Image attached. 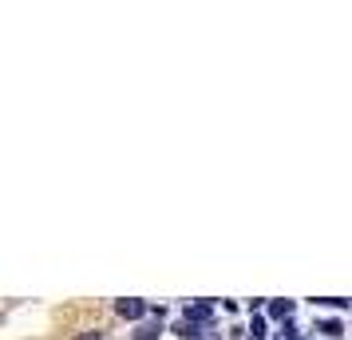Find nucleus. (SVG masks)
Segmentation results:
<instances>
[{"instance_id":"obj_1","label":"nucleus","mask_w":352,"mask_h":340,"mask_svg":"<svg viewBox=\"0 0 352 340\" xmlns=\"http://www.w3.org/2000/svg\"><path fill=\"white\" fill-rule=\"evenodd\" d=\"M115 313L123 317V321H139L146 313V301H139V297H123V301H115Z\"/></svg>"},{"instance_id":"obj_2","label":"nucleus","mask_w":352,"mask_h":340,"mask_svg":"<svg viewBox=\"0 0 352 340\" xmlns=\"http://www.w3.org/2000/svg\"><path fill=\"white\" fill-rule=\"evenodd\" d=\"M270 317H277V321H289V317H293V301H273V305H270Z\"/></svg>"},{"instance_id":"obj_3","label":"nucleus","mask_w":352,"mask_h":340,"mask_svg":"<svg viewBox=\"0 0 352 340\" xmlns=\"http://www.w3.org/2000/svg\"><path fill=\"white\" fill-rule=\"evenodd\" d=\"M186 321H190V324L210 321V305H194V308H186Z\"/></svg>"},{"instance_id":"obj_4","label":"nucleus","mask_w":352,"mask_h":340,"mask_svg":"<svg viewBox=\"0 0 352 340\" xmlns=\"http://www.w3.org/2000/svg\"><path fill=\"white\" fill-rule=\"evenodd\" d=\"M320 332H324V337H340V332H344V328H340V321H324V324H320Z\"/></svg>"},{"instance_id":"obj_5","label":"nucleus","mask_w":352,"mask_h":340,"mask_svg":"<svg viewBox=\"0 0 352 340\" xmlns=\"http://www.w3.org/2000/svg\"><path fill=\"white\" fill-rule=\"evenodd\" d=\"M250 337H254V340L265 337V321H261V317H254V324H250Z\"/></svg>"},{"instance_id":"obj_6","label":"nucleus","mask_w":352,"mask_h":340,"mask_svg":"<svg viewBox=\"0 0 352 340\" xmlns=\"http://www.w3.org/2000/svg\"><path fill=\"white\" fill-rule=\"evenodd\" d=\"M135 337H139V340H155V337H159V324H146V328H139Z\"/></svg>"},{"instance_id":"obj_7","label":"nucleus","mask_w":352,"mask_h":340,"mask_svg":"<svg viewBox=\"0 0 352 340\" xmlns=\"http://www.w3.org/2000/svg\"><path fill=\"white\" fill-rule=\"evenodd\" d=\"M80 340H103V337H99V332H83Z\"/></svg>"}]
</instances>
